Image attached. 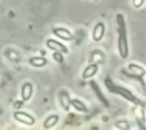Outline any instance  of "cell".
I'll return each instance as SVG.
<instances>
[{
    "mask_svg": "<svg viewBox=\"0 0 146 130\" xmlns=\"http://www.w3.org/2000/svg\"><path fill=\"white\" fill-rule=\"evenodd\" d=\"M117 24V50L119 55L122 59H127L129 56V43H128V34L125 19L122 14H116L115 17Z\"/></svg>",
    "mask_w": 146,
    "mask_h": 130,
    "instance_id": "6da1fadb",
    "label": "cell"
},
{
    "mask_svg": "<svg viewBox=\"0 0 146 130\" xmlns=\"http://www.w3.org/2000/svg\"><path fill=\"white\" fill-rule=\"evenodd\" d=\"M104 83H105V87L107 88V90L110 91V92H112V94H116V95H120L121 97H123V98H125L128 101H131V103H133L135 105H138V104H140V100L130 91V90H128L127 88H123V87H120V86H117V84H115L112 80H111V78L110 76H107L105 80H104Z\"/></svg>",
    "mask_w": 146,
    "mask_h": 130,
    "instance_id": "7a4b0ae2",
    "label": "cell"
},
{
    "mask_svg": "<svg viewBox=\"0 0 146 130\" xmlns=\"http://www.w3.org/2000/svg\"><path fill=\"white\" fill-rule=\"evenodd\" d=\"M14 119L19 122V123H23L25 125H34L35 124V119L33 115L24 112V111H15L14 114H13Z\"/></svg>",
    "mask_w": 146,
    "mask_h": 130,
    "instance_id": "3957f363",
    "label": "cell"
},
{
    "mask_svg": "<svg viewBox=\"0 0 146 130\" xmlns=\"http://www.w3.org/2000/svg\"><path fill=\"white\" fill-rule=\"evenodd\" d=\"M46 47L52 51H58V52H62V54H68V48L63 43V42H59L55 39H47L46 40Z\"/></svg>",
    "mask_w": 146,
    "mask_h": 130,
    "instance_id": "277c9868",
    "label": "cell"
},
{
    "mask_svg": "<svg viewBox=\"0 0 146 130\" xmlns=\"http://www.w3.org/2000/svg\"><path fill=\"white\" fill-rule=\"evenodd\" d=\"M52 34L55 36H57L58 39L60 40H64V41H70L73 39V33L65 29V27H54L52 29Z\"/></svg>",
    "mask_w": 146,
    "mask_h": 130,
    "instance_id": "5b68a950",
    "label": "cell"
},
{
    "mask_svg": "<svg viewBox=\"0 0 146 130\" xmlns=\"http://www.w3.org/2000/svg\"><path fill=\"white\" fill-rule=\"evenodd\" d=\"M105 34V24L103 22H98L92 30V40L95 42H100Z\"/></svg>",
    "mask_w": 146,
    "mask_h": 130,
    "instance_id": "8992f818",
    "label": "cell"
},
{
    "mask_svg": "<svg viewBox=\"0 0 146 130\" xmlns=\"http://www.w3.org/2000/svg\"><path fill=\"white\" fill-rule=\"evenodd\" d=\"M33 95V84L31 82H24L21 88V99L23 101H29Z\"/></svg>",
    "mask_w": 146,
    "mask_h": 130,
    "instance_id": "52a82bcc",
    "label": "cell"
},
{
    "mask_svg": "<svg viewBox=\"0 0 146 130\" xmlns=\"http://www.w3.org/2000/svg\"><path fill=\"white\" fill-rule=\"evenodd\" d=\"M97 73H98V64L92 63V64H89L88 66L84 67L82 74H81V78H82L83 80L91 79V78H94Z\"/></svg>",
    "mask_w": 146,
    "mask_h": 130,
    "instance_id": "ba28073f",
    "label": "cell"
},
{
    "mask_svg": "<svg viewBox=\"0 0 146 130\" xmlns=\"http://www.w3.org/2000/svg\"><path fill=\"white\" fill-rule=\"evenodd\" d=\"M90 87H91L92 91L95 92L96 97L98 98V100H99L103 105H105V107H110V103H108V100L105 98V96L103 95V92H102V90H100L99 86H98L95 81H90Z\"/></svg>",
    "mask_w": 146,
    "mask_h": 130,
    "instance_id": "9c48e42d",
    "label": "cell"
},
{
    "mask_svg": "<svg viewBox=\"0 0 146 130\" xmlns=\"http://www.w3.org/2000/svg\"><path fill=\"white\" fill-rule=\"evenodd\" d=\"M59 97V104H60V106L63 107V109L64 111H68L70 109V107H71V98H70V95H68V92H66V91H60L59 92V95H58Z\"/></svg>",
    "mask_w": 146,
    "mask_h": 130,
    "instance_id": "30bf717a",
    "label": "cell"
},
{
    "mask_svg": "<svg viewBox=\"0 0 146 130\" xmlns=\"http://www.w3.org/2000/svg\"><path fill=\"white\" fill-rule=\"evenodd\" d=\"M58 121H59V115H57V114H50L49 116H47L44 119V121L42 123V127L44 129H51V128H54L58 123Z\"/></svg>",
    "mask_w": 146,
    "mask_h": 130,
    "instance_id": "8fae6325",
    "label": "cell"
},
{
    "mask_svg": "<svg viewBox=\"0 0 146 130\" xmlns=\"http://www.w3.org/2000/svg\"><path fill=\"white\" fill-rule=\"evenodd\" d=\"M29 63L31 66L39 68V67H43L47 65V59L44 57H41V56H34V57H31L29 59Z\"/></svg>",
    "mask_w": 146,
    "mask_h": 130,
    "instance_id": "7c38bea8",
    "label": "cell"
},
{
    "mask_svg": "<svg viewBox=\"0 0 146 130\" xmlns=\"http://www.w3.org/2000/svg\"><path fill=\"white\" fill-rule=\"evenodd\" d=\"M71 106H73V108L75 111H78V112H82V113L88 112L87 105L82 100H80V99H75V98L71 99Z\"/></svg>",
    "mask_w": 146,
    "mask_h": 130,
    "instance_id": "4fadbf2b",
    "label": "cell"
},
{
    "mask_svg": "<svg viewBox=\"0 0 146 130\" xmlns=\"http://www.w3.org/2000/svg\"><path fill=\"white\" fill-rule=\"evenodd\" d=\"M128 70L130 72H132L133 74H136L137 76H143L145 74V70L141 66L137 65V64H129L128 65Z\"/></svg>",
    "mask_w": 146,
    "mask_h": 130,
    "instance_id": "5bb4252c",
    "label": "cell"
},
{
    "mask_svg": "<svg viewBox=\"0 0 146 130\" xmlns=\"http://www.w3.org/2000/svg\"><path fill=\"white\" fill-rule=\"evenodd\" d=\"M63 55H64V54H62V52L54 51V52H52V59H54L56 63L62 64V63H64V56H63Z\"/></svg>",
    "mask_w": 146,
    "mask_h": 130,
    "instance_id": "9a60e30c",
    "label": "cell"
},
{
    "mask_svg": "<svg viewBox=\"0 0 146 130\" xmlns=\"http://www.w3.org/2000/svg\"><path fill=\"white\" fill-rule=\"evenodd\" d=\"M115 127L119 128L120 130H127V129L129 128V124H128V122H125V121H120V122H116Z\"/></svg>",
    "mask_w": 146,
    "mask_h": 130,
    "instance_id": "2e32d148",
    "label": "cell"
},
{
    "mask_svg": "<svg viewBox=\"0 0 146 130\" xmlns=\"http://www.w3.org/2000/svg\"><path fill=\"white\" fill-rule=\"evenodd\" d=\"M13 106L17 109V111H21V108L24 106V101L21 99V100H15L14 103H13Z\"/></svg>",
    "mask_w": 146,
    "mask_h": 130,
    "instance_id": "e0dca14e",
    "label": "cell"
},
{
    "mask_svg": "<svg viewBox=\"0 0 146 130\" xmlns=\"http://www.w3.org/2000/svg\"><path fill=\"white\" fill-rule=\"evenodd\" d=\"M0 114H1V108H0Z\"/></svg>",
    "mask_w": 146,
    "mask_h": 130,
    "instance_id": "ac0fdd59",
    "label": "cell"
},
{
    "mask_svg": "<svg viewBox=\"0 0 146 130\" xmlns=\"http://www.w3.org/2000/svg\"><path fill=\"white\" fill-rule=\"evenodd\" d=\"M127 130H129V129H127Z\"/></svg>",
    "mask_w": 146,
    "mask_h": 130,
    "instance_id": "d6986e66",
    "label": "cell"
},
{
    "mask_svg": "<svg viewBox=\"0 0 146 130\" xmlns=\"http://www.w3.org/2000/svg\"><path fill=\"white\" fill-rule=\"evenodd\" d=\"M145 130H146V128H145Z\"/></svg>",
    "mask_w": 146,
    "mask_h": 130,
    "instance_id": "ffe728a7",
    "label": "cell"
}]
</instances>
